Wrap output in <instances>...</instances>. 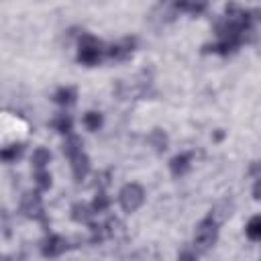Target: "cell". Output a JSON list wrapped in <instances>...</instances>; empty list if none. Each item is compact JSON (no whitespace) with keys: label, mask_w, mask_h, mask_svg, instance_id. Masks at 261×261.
Listing matches in <instances>:
<instances>
[{"label":"cell","mask_w":261,"mask_h":261,"mask_svg":"<svg viewBox=\"0 0 261 261\" xmlns=\"http://www.w3.org/2000/svg\"><path fill=\"white\" fill-rule=\"evenodd\" d=\"M121 204L127 212H133L143 204V190L137 184H129L121 192Z\"/></svg>","instance_id":"1"},{"label":"cell","mask_w":261,"mask_h":261,"mask_svg":"<svg viewBox=\"0 0 261 261\" xmlns=\"http://www.w3.org/2000/svg\"><path fill=\"white\" fill-rule=\"evenodd\" d=\"M216 241V225L212 219H206L198 225V229H196V245H198V249H208L212 243Z\"/></svg>","instance_id":"2"},{"label":"cell","mask_w":261,"mask_h":261,"mask_svg":"<svg viewBox=\"0 0 261 261\" xmlns=\"http://www.w3.org/2000/svg\"><path fill=\"white\" fill-rule=\"evenodd\" d=\"M100 59V45L92 37H84L82 49H80V61L84 63H96Z\"/></svg>","instance_id":"3"},{"label":"cell","mask_w":261,"mask_h":261,"mask_svg":"<svg viewBox=\"0 0 261 261\" xmlns=\"http://www.w3.org/2000/svg\"><path fill=\"white\" fill-rule=\"evenodd\" d=\"M23 210L29 216H39L41 214V200L37 194H27L25 200H23Z\"/></svg>","instance_id":"4"},{"label":"cell","mask_w":261,"mask_h":261,"mask_svg":"<svg viewBox=\"0 0 261 261\" xmlns=\"http://www.w3.org/2000/svg\"><path fill=\"white\" fill-rule=\"evenodd\" d=\"M72 161H74V173H76V178L82 180L86 173H88V159H86L82 153H78L76 157H72Z\"/></svg>","instance_id":"5"},{"label":"cell","mask_w":261,"mask_h":261,"mask_svg":"<svg viewBox=\"0 0 261 261\" xmlns=\"http://www.w3.org/2000/svg\"><path fill=\"white\" fill-rule=\"evenodd\" d=\"M61 251H65V241L61 237H51L45 245V255H59Z\"/></svg>","instance_id":"6"},{"label":"cell","mask_w":261,"mask_h":261,"mask_svg":"<svg viewBox=\"0 0 261 261\" xmlns=\"http://www.w3.org/2000/svg\"><path fill=\"white\" fill-rule=\"evenodd\" d=\"M188 167H190V155H178L171 161V171L176 173V176H182Z\"/></svg>","instance_id":"7"},{"label":"cell","mask_w":261,"mask_h":261,"mask_svg":"<svg viewBox=\"0 0 261 261\" xmlns=\"http://www.w3.org/2000/svg\"><path fill=\"white\" fill-rule=\"evenodd\" d=\"M63 151H65V153H68L70 157H76L78 153H82V143H80V139H78V137H70L68 141H65Z\"/></svg>","instance_id":"8"},{"label":"cell","mask_w":261,"mask_h":261,"mask_svg":"<svg viewBox=\"0 0 261 261\" xmlns=\"http://www.w3.org/2000/svg\"><path fill=\"white\" fill-rule=\"evenodd\" d=\"M45 163H49V151L37 149L35 153H33V165H35L37 169H43V167H45Z\"/></svg>","instance_id":"9"},{"label":"cell","mask_w":261,"mask_h":261,"mask_svg":"<svg viewBox=\"0 0 261 261\" xmlns=\"http://www.w3.org/2000/svg\"><path fill=\"white\" fill-rule=\"evenodd\" d=\"M74 98H76V92H74L72 88H61V90L55 94V100H57L59 104H70V102H74Z\"/></svg>","instance_id":"10"},{"label":"cell","mask_w":261,"mask_h":261,"mask_svg":"<svg viewBox=\"0 0 261 261\" xmlns=\"http://www.w3.org/2000/svg\"><path fill=\"white\" fill-rule=\"evenodd\" d=\"M247 235L253 239V241H257V239L261 237V221L257 219V216L249 223V227H247Z\"/></svg>","instance_id":"11"},{"label":"cell","mask_w":261,"mask_h":261,"mask_svg":"<svg viewBox=\"0 0 261 261\" xmlns=\"http://www.w3.org/2000/svg\"><path fill=\"white\" fill-rule=\"evenodd\" d=\"M100 123H102V119H100V115H96V113H88V115H86V119H84V125L88 127L90 130H96V129L100 127Z\"/></svg>","instance_id":"12"},{"label":"cell","mask_w":261,"mask_h":261,"mask_svg":"<svg viewBox=\"0 0 261 261\" xmlns=\"http://www.w3.org/2000/svg\"><path fill=\"white\" fill-rule=\"evenodd\" d=\"M53 125H55V129H57V130H61V133H68V130L72 129V121H70V117H65V115H63V117H59Z\"/></svg>","instance_id":"13"},{"label":"cell","mask_w":261,"mask_h":261,"mask_svg":"<svg viewBox=\"0 0 261 261\" xmlns=\"http://www.w3.org/2000/svg\"><path fill=\"white\" fill-rule=\"evenodd\" d=\"M37 182H39V186L41 188H49V184H51V178L47 176L43 169H39V173H37Z\"/></svg>","instance_id":"14"},{"label":"cell","mask_w":261,"mask_h":261,"mask_svg":"<svg viewBox=\"0 0 261 261\" xmlns=\"http://www.w3.org/2000/svg\"><path fill=\"white\" fill-rule=\"evenodd\" d=\"M18 153H20V147H12V149H8V151H0V157H4V159H14Z\"/></svg>","instance_id":"15"},{"label":"cell","mask_w":261,"mask_h":261,"mask_svg":"<svg viewBox=\"0 0 261 261\" xmlns=\"http://www.w3.org/2000/svg\"><path fill=\"white\" fill-rule=\"evenodd\" d=\"M106 204H108V200H106L104 196L100 194L98 198H96V202H94V210H98V212H100V210H104V208H106Z\"/></svg>","instance_id":"16"},{"label":"cell","mask_w":261,"mask_h":261,"mask_svg":"<svg viewBox=\"0 0 261 261\" xmlns=\"http://www.w3.org/2000/svg\"><path fill=\"white\" fill-rule=\"evenodd\" d=\"M182 261H194V257H192L190 253H184V255H182Z\"/></svg>","instance_id":"17"}]
</instances>
